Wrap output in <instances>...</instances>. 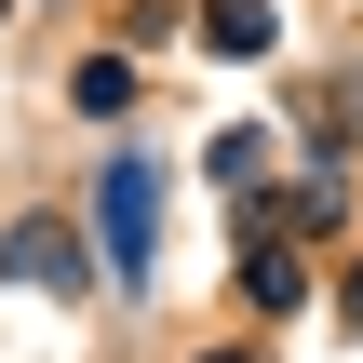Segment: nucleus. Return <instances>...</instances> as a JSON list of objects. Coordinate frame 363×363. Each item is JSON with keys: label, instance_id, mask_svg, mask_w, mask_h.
Returning a JSON list of instances; mask_svg holds the SVG:
<instances>
[{"label": "nucleus", "instance_id": "20e7f679", "mask_svg": "<svg viewBox=\"0 0 363 363\" xmlns=\"http://www.w3.org/2000/svg\"><path fill=\"white\" fill-rule=\"evenodd\" d=\"M216 363H242V350H216Z\"/></svg>", "mask_w": 363, "mask_h": 363}, {"label": "nucleus", "instance_id": "f257e3e1", "mask_svg": "<svg viewBox=\"0 0 363 363\" xmlns=\"http://www.w3.org/2000/svg\"><path fill=\"white\" fill-rule=\"evenodd\" d=\"M148 256H162V162H108V269L148 283Z\"/></svg>", "mask_w": 363, "mask_h": 363}, {"label": "nucleus", "instance_id": "f03ea898", "mask_svg": "<svg viewBox=\"0 0 363 363\" xmlns=\"http://www.w3.org/2000/svg\"><path fill=\"white\" fill-rule=\"evenodd\" d=\"M0 269H13V283H67L81 256H67V229H13V242H0Z\"/></svg>", "mask_w": 363, "mask_h": 363}, {"label": "nucleus", "instance_id": "7ed1b4c3", "mask_svg": "<svg viewBox=\"0 0 363 363\" xmlns=\"http://www.w3.org/2000/svg\"><path fill=\"white\" fill-rule=\"evenodd\" d=\"M202 40H216V54H269V0H216Z\"/></svg>", "mask_w": 363, "mask_h": 363}]
</instances>
